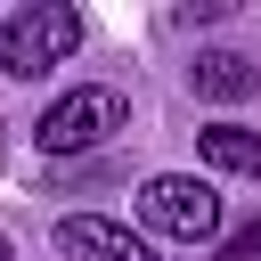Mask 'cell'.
<instances>
[{
    "label": "cell",
    "instance_id": "cell-8",
    "mask_svg": "<svg viewBox=\"0 0 261 261\" xmlns=\"http://www.w3.org/2000/svg\"><path fill=\"white\" fill-rule=\"evenodd\" d=\"M0 261H16V245H8V237H0Z\"/></svg>",
    "mask_w": 261,
    "mask_h": 261
},
{
    "label": "cell",
    "instance_id": "cell-6",
    "mask_svg": "<svg viewBox=\"0 0 261 261\" xmlns=\"http://www.w3.org/2000/svg\"><path fill=\"white\" fill-rule=\"evenodd\" d=\"M188 90H196V98H212V106H228V98H245V90H253V57H245V49H196Z\"/></svg>",
    "mask_w": 261,
    "mask_h": 261
},
{
    "label": "cell",
    "instance_id": "cell-1",
    "mask_svg": "<svg viewBox=\"0 0 261 261\" xmlns=\"http://www.w3.org/2000/svg\"><path fill=\"white\" fill-rule=\"evenodd\" d=\"M73 49H82V16H73L65 0H24V8L0 24V65H8L16 82H49Z\"/></svg>",
    "mask_w": 261,
    "mask_h": 261
},
{
    "label": "cell",
    "instance_id": "cell-4",
    "mask_svg": "<svg viewBox=\"0 0 261 261\" xmlns=\"http://www.w3.org/2000/svg\"><path fill=\"white\" fill-rule=\"evenodd\" d=\"M49 245H57L65 261H155L147 237H130L122 220H98V212H65V220L49 228Z\"/></svg>",
    "mask_w": 261,
    "mask_h": 261
},
{
    "label": "cell",
    "instance_id": "cell-5",
    "mask_svg": "<svg viewBox=\"0 0 261 261\" xmlns=\"http://www.w3.org/2000/svg\"><path fill=\"white\" fill-rule=\"evenodd\" d=\"M196 155H204L212 171H228V179H261V130H253V122H212V130H196Z\"/></svg>",
    "mask_w": 261,
    "mask_h": 261
},
{
    "label": "cell",
    "instance_id": "cell-2",
    "mask_svg": "<svg viewBox=\"0 0 261 261\" xmlns=\"http://www.w3.org/2000/svg\"><path fill=\"white\" fill-rule=\"evenodd\" d=\"M122 122H130V98H122L114 82H73L65 98H49L41 147H49V155H90V147H106Z\"/></svg>",
    "mask_w": 261,
    "mask_h": 261
},
{
    "label": "cell",
    "instance_id": "cell-3",
    "mask_svg": "<svg viewBox=\"0 0 261 261\" xmlns=\"http://www.w3.org/2000/svg\"><path fill=\"white\" fill-rule=\"evenodd\" d=\"M139 220L155 237H179V245H212L220 237V188L196 179V171H155L139 188Z\"/></svg>",
    "mask_w": 261,
    "mask_h": 261
},
{
    "label": "cell",
    "instance_id": "cell-7",
    "mask_svg": "<svg viewBox=\"0 0 261 261\" xmlns=\"http://www.w3.org/2000/svg\"><path fill=\"white\" fill-rule=\"evenodd\" d=\"M220 253H228V261H253V253H261V220H253V228H237V237H228Z\"/></svg>",
    "mask_w": 261,
    "mask_h": 261
}]
</instances>
